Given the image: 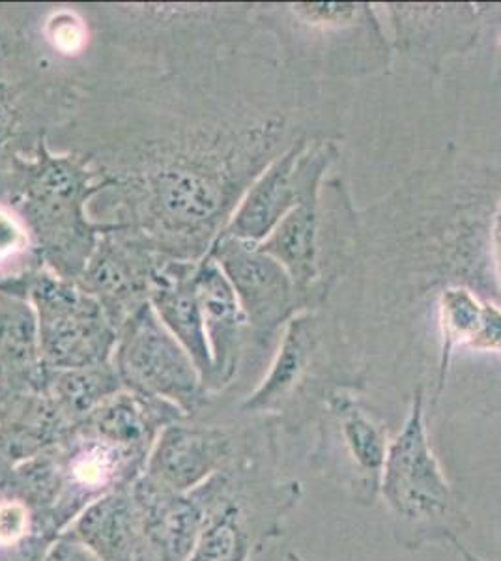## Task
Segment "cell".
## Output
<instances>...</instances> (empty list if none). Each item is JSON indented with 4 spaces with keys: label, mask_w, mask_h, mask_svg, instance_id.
<instances>
[{
    "label": "cell",
    "mask_w": 501,
    "mask_h": 561,
    "mask_svg": "<svg viewBox=\"0 0 501 561\" xmlns=\"http://www.w3.org/2000/svg\"><path fill=\"white\" fill-rule=\"evenodd\" d=\"M107 187L79 153L60 152L39 139L13 161L4 201L25 225L31 249L45 268L77 280L109 225L90 216V203Z\"/></svg>",
    "instance_id": "cell-1"
},
{
    "label": "cell",
    "mask_w": 501,
    "mask_h": 561,
    "mask_svg": "<svg viewBox=\"0 0 501 561\" xmlns=\"http://www.w3.org/2000/svg\"><path fill=\"white\" fill-rule=\"evenodd\" d=\"M380 497L395 541L410 552L460 541L471 523L445 476L426 427L425 391L415 389L407 420L389 442Z\"/></svg>",
    "instance_id": "cell-2"
},
{
    "label": "cell",
    "mask_w": 501,
    "mask_h": 561,
    "mask_svg": "<svg viewBox=\"0 0 501 561\" xmlns=\"http://www.w3.org/2000/svg\"><path fill=\"white\" fill-rule=\"evenodd\" d=\"M26 300L38 320L47 369H79L113 362L118 332L103 307L77 280L62 279L38 266L29 279Z\"/></svg>",
    "instance_id": "cell-3"
},
{
    "label": "cell",
    "mask_w": 501,
    "mask_h": 561,
    "mask_svg": "<svg viewBox=\"0 0 501 561\" xmlns=\"http://www.w3.org/2000/svg\"><path fill=\"white\" fill-rule=\"evenodd\" d=\"M317 420L309 466L354 504L373 507L380 497L382 473L391 442L386 427L349 391L331 397Z\"/></svg>",
    "instance_id": "cell-4"
},
{
    "label": "cell",
    "mask_w": 501,
    "mask_h": 561,
    "mask_svg": "<svg viewBox=\"0 0 501 561\" xmlns=\"http://www.w3.org/2000/svg\"><path fill=\"white\" fill-rule=\"evenodd\" d=\"M113 367L124 389L171 402L191 420L212 401L197 365L150 304L118 328Z\"/></svg>",
    "instance_id": "cell-5"
},
{
    "label": "cell",
    "mask_w": 501,
    "mask_h": 561,
    "mask_svg": "<svg viewBox=\"0 0 501 561\" xmlns=\"http://www.w3.org/2000/svg\"><path fill=\"white\" fill-rule=\"evenodd\" d=\"M49 96L44 71L18 31L0 23V198L13 161L47 137Z\"/></svg>",
    "instance_id": "cell-6"
},
{
    "label": "cell",
    "mask_w": 501,
    "mask_h": 561,
    "mask_svg": "<svg viewBox=\"0 0 501 561\" xmlns=\"http://www.w3.org/2000/svg\"><path fill=\"white\" fill-rule=\"evenodd\" d=\"M148 457L147 451L116 446L76 425L58 446L62 494L53 513V529L60 536L92 502L134 485L145 473Z\"/></svg>",
    "instance_id": "cell-7"
},
{
    "label": "cell",
    "mask_w": 501,
    "mask_h": 561,
    "mask_svg": "<svg viewBox=\"0 0 501 561\" xmlns=\"http://www.w3.org/2000/svg\"><path fill=\"white\" fill-rule=\"evenodd\" d=\"M326 167V152L307 148L304 140L294 142L249 185L219 237L253 245L264 242L294 206L317 195L318 180Z\"/></svg>",
    "instance_id": "cell-8"
},
{
    "label": "cell",
    "mask_w": 501,
    "mask_h": 561,
    "mask_svg": "<svg viewBox=\"0 0 501 561\" xmlns=\"http://www.w3.org/2000/svg\"><path fill=\"white\" fill-rule=\"evenodd\" d=\"M166 259L134 230L111 227L77 283L103 307L118 332L127 319L150 304L153 279Z\"/></svg>",
    "instance_id": "cell-9"
},
{
    "label": "cell",
    "mask_w": 501,
    "mask_h": 561,
    "mask_svg": "<svg viewBox=\"0 0 501 561\" xmlns=\"http://www.w3.org/2000/svg\"><path fill=\"white\" fill-rule=\"evenodd\" d=\"M208 255L235 288L248 320L249 335L253 333L264 345L293 314L299 290L293 277L259 245L232 238H217Z\"/></svg>",
    "instance_id": "cell-10"
},
{
    "label": "cell",
    "mask_w": 501,
    "mask_h": 561,
    "mask_svg": "<svg viewBox=\"0 0 501 561\" xmlns=\"http://www.w3.org/2000/svg\"><path fill=\"white\" fill-rule=\"evenodd\" d=\"M241 433L243 423L214 425L197 417L177 421L159 434L145 476L167 491H193L229 465Z\"/></svg>",
    "instance_id": "cell-11"
},
{
    "label": "cell",
    "mask_w": 501,
    "mask_h": 561,
    "mask_svg": "<svg viewBox=\"0 0 501 561\" xmlns=\"http://www.w3.org/2000/svg\"><path fill=\"white\" fill-rule=\"evenodd\" d=\"M132 494L139 515L134 561H190L206 520L197 496L167 491L145 473L132 485Z\"/></svg>",
    "instance_id": "cell-12"
},
{
    "label": "cell",
    "mask_w": 501,
    "mask_h": 561,
    "mask_svg": "<svg viewBox=\"0 0 501 561\" xmlns=\"http://www.w3.org/2000/svg\"><path fill=\"white\" fill-rule=\"evenodd\" d=\"M197 293L212 354L209 396L214 399L238 377L249 341L248 320L227 275L209 255L197 262Z\"/></svg>",
    "instance_id": "cell-13"
},
{
    "label": "cell",
    "mask_w": 501,
    "mask_h": 561,
    "mask_svg": "<svg viewBox=\"0 0 501 561\" xmlns=\"http://www.w3.org/2000/svg\"><path fill=\"white\" fill-rule=\"evenodd\" d=\"M150 306L167 330L172 333V337L184 346L185 352L197 365L204 388L209 396L214 369H212V354H209L208 339L204 332L203 311L198 301L197 262L167 256L153 279Z\"/></svg>",
    "instance_id": "cell-14"
},
{
    "label": "cell",
    "mask_w": 501,
    "mask_h": 561,
    "mask_svg": "<svg viewBox=\"0 0 501 561\" xmlns=\"http://www.w3.org/2000/svg\"><path fill=\"white\" fill-rule=\"evenodd\" d=\"M182 420L187 415L171 402L122 389L81 421L79 427L116 446L150 454L161 431Z\"/></svg>",
    "instance_id": "cell-15"
},
{
    "label": "cell",
    "mask_w": 501,
    "mask_h": 561,
    "mask_svg": "<svg viewBox=\"0 0 501 561\" xmlns=\"http://www.w3.org/2000/svg\"><path fill=\"white\" fill-rule=\"evenodd\" d=\"M73 425L44 391H23L0 428V466L12 470L23 460L60 446Z\"/></svg>",
    "instance_id": "cell-16"
},
{
    "label": "cell",
    "mask_w": 501,
    "mask_h": 561,
    "mask_svg": "<svg viewBox=\"0 0 501 561\" xmlns=\"http://www.w3.org/2000/svg\"><path fill=\"white\" fill-rule=\"evenodd\" d=\"M47 370L31 301L0 293V380L21 391H44Z\"/></svg>",
    "instance_id": "cell-17"
},
{
    "label": "cell",
    "mask_w": 501,
    "mask_h": 561,
    "mask_svg": "<svg viewBox=\"0 0 501 561\" xmlns=\"http://www.w3.org/2000/svg\"><path fill=\"white\" fill-rule=\"evenodd\" d=\"M66 531L102 561H134L139 545V515L132 486L92 502Z\"/></svg>",
    "instance_id": "cell-18"
},
{
    "label": "cell",
    "mask_w": 501,
    "mask_h": 561,
    "mask_svg": "<svg viewBox=\"0 0 501 561\" xmlns=\"http://www.w3.org/2000/svg\"><path fill=\"white\" fill-rule=\"evenodd\" d=\"M317 195H311L281 219L259 249L280 262L296 287L305 288L317 277Z\"/></svg>",
    "instance_id": "cell-19"
},
{
    "label": "cell",
    "mask_w": 501,
    "mask_h": 561,
    "mask_svg": "<svg viewBox=\"0 0 501 561\" xmlns=\"http://www.w3.org/2000/svg\"><path fill=\"white\" fill-rule=\"evenodd\" d=\"M122 389L113 362L79 369H49L45 380V393L73 427Z\"/></svg>",
    "instance_id": "cell-20"
},
{
    "label": "cell",
    "mask_w": 501,
    "mask_h": 561,
    "mask_svg": "<svg viewBox=\"0 0 501 561\" xmlns=\"http://www.w3.org/2000/svg\"><path fill=\"white\" fill-rule=\"evenodd\" d=\"M490 301H481L476 294L464 287H451L440 298V325H442V359H440V389L444 388L445 373L451 354L457 346L477 351L481 341Z\"/></svg>",
    "instance_id": "cell-21"
},
{
    "label": "cell",
    "mask_w": 501,
    "mask_h": 561,
    "mask_svg": "<svg viewBox=\"0 0 501 561\" xmlns=\"http://www.w3.org/2000/svg\"><path fill=\"white\" fill-rule=\"evenodd\" d=\"M36 534L44 531L39 529L31 507L20 497L0 491V549L20 545Z\"/></svg>",
    "instance_id": "cell-22"
},
{
    "label": "cell",
    "mask_w": 501,
    "mask_h": 561,
    "mask_svg": "<svg viewBox=\"0 0 501 561\" xmlns=\"http://www.w3.org/2000/svg\"><path fill=\"white\" fill-rule=\"evenodd\" d=\"M44 561H102L70 531H62L49 545Z\"/></svg>",
    "instance_id": "cell-23"
},
{
    "label": "cell",
    "mask_w": 501,
    "mask_h": 561,
    "mask_svg": "<svg viewBox=\"0 0 501 561\" xmlns=\"http://www.w3.org/2000/svg\"><path fill=\"white\" fill-rule=\"evenodd\" d=\"M53 541H55L53 537L36 534L20 545L0 549V561H44Z\"/></svg>",
    "instance_id": "cell-24"
},
{
    "label": "cell",
    "mask_w": 501,
    "mask_h": 561,
    "mask_svg": "<svg viewBox=\"0 0 501 561\" xmlns=\"http://www.w3.org/2000/svg\"><path fill=\"white\" fill-rule=\"evenodd\" d=\"M490 256L494 264V275L501 288V198L496 206L492 224H490Z\"/></svg>",
    "instance_id": "cell-25"
},
{
    "label": "cell",
    "mask_w": 501,
    "mask_h": 561,
    "mask_svg": "<svg viewBox=\"0 0 501 561\" xmlns=\"http://www.w3.org/2000/svg\"><path fill=\"white\" fill-rule=\"evenodd\" d=\"M20 393H23L21 389L12 388V386H8L7 382L0 380V428L4 425V421H7L10 410H12L13 402H15Z\"/></svg>",
    "instance_id": "cell-26"
},
{
    "label": "cell",
    "mask_w": 501,
    "mask_h": 561,
    "mask_svg": "<svg viewBox=\"0 0 501 561\" xmlns=\"http://www.w3.org/2000/svg\"><path fill=\"white\" fill-rule=\"evenodd\" d=\"M453 547L457 549L458 556L463 558V561H485L476 554V552H471L463 541L453 542Z\"/></svg>",
    "instance_id": "cell-27"
},
{
    "label": "cell",
    "mask_w": 501,
    "mask_h": 561,
    "mask_svg": "<svg viewBox=\"0 0 501 561\" xmlns=\"http://www.w3.org/2000/svg\"><path fill=\"white\" fill-rule=\"evenodd\" d=\"M8 473L2 466H0V491H2V486H4V483H7Z\"/></svg>",
    "instance_id": "cell-28"
},
{
    "label": "cell",
    "mask_w": 501,
    "mask_h": 561,
    "mask_svg": "<svg viewBox=\"0 0 501 561\" xmlns=\"http://www.w3.org/2000/svg\"><path fill=\"white\" fill-rule=\"evenodd\" d=\"M286 561H307L305 558H301V556L298 554V552H288L286 554Z\"/></svg>",
    "instance_id": "cell-29"
}]
</instances>
